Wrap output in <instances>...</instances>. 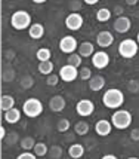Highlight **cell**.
Segmentation results:
<instances>
[{"mask_svg": "<svg viewBox=\"0 0 139 159\" xmlns=\"http://www.w3.org/2000/svg\"><path fill=\"white\" fill-rule=\"evenodd\" d=\"M102 104L110 110H118L124 104V92L118 88H110L102 94Z\"/></svg>", "mask_w": 139, "mask_h": 159, "instance_id": "6da1fadb", "label": "cell"}, {"mask_svg": "<svg viewBox=\"0 0 139 159\" xmlns=\"http://www.w3.org/2000/svg\"><path fill=\"white\" fill-rule=\"evenodd\" d=\"M111 124L112 126L116 128V129H120V131H123L126 128H129L133 122V116L132 113L129 110H126V109H118V110H114L111 116Z\"/></svg>", "mask_w": 139, "mask_h": 159, "instance_id": "7a4b0ae2", "label": "cell"}, {"mask_svg": "<svg viewBox=\"0 0 139 159\" xmlns=\"http://www.w3.org/2000/svg\"><path fill=\"white\" fill-rule=\"evenodd\" d=\"M31 14L27 12V11H24V9H19V11H16L12 14L11 16V25L15 28V30H18V31H22V30H28V28L31 27Z\"/></svg>", "mask_w": 139, "mask_h": 159, "instance_id": "3957f363", "label": "cell"}, {"mask_svg": "<svg viewBox=\"0 0 139 159\" xmlns=\"http://www.w3.org/2000/svg\"><path fill=\"white\" fill-rule=\"evenodd\" d=\"M22 113L30 119H36L39 118L43 113V103L36 97H30L27 98L24 104H22Z\"/></svg>", "mask_w": 139, "mask_h": 159, "instance_id": "277c9868", "label": "cell"}, {"mask_svg": "<svg viewBox=\"0 0 139 159\" xmlns=\"http://www.w3.org/2000/svg\"><path fill=\"white\" fill-rule=\"evenodd\" d=\"M138 51H139V45L135 39H124L118 45V54L124 60H132L133 57H136Z\"/></svg>", "mask_w": 139, "mask_h": 159, "instance_id": "5b68a950", "label": "cell"}, {"mask_svg": "<svg viewBox=\"0 0 139 159\" xmlns=\"http://www.w3.org/2000/svg\"><path fill=\"white\" fill-rule=\"evenodd\" d=\"M58 46H59V51H61V52L67 54V55H71V54H74L76 51H78V42H77V39L74 36L67 34L59 40Z\"/></svg>", "mask_w": 139, "mask_h": 159, "instance_id": "8992f818", "label": "cell"}, {"mask_svg": "<svg viewBox=\"0 0 139 159\" xmlns=\"http://www.w3.org/2000/svg\"><path fill=\"white\" fill-rule=\"evenodd\" d=\"M91 60H92V66L98 70L107 69V67L110 66V62H111V58H110V55H108V52H105L104 49L96 51Z\"/></svg>", "mask_w": 139, "mask_h": 159, "instance_id": "52a82bcc", "label": "cell"}, {"mask_svg": "<svg viewBox=\"0 0 139 159\" xmlns=\"http://www.w3.org/2000/svg\"><path fill=\"white\" fill-rule=\"evenodd\" d=\"M76 111L78 116H83V118L92 116L93 111H95V103L89 98H82L76 104Z\"/></svg>", "mask_w": 139, "mask_h": 159, "instance_id": "ba28073f", "label": "cell"}, {"mask_svg": "<svg viewBox=\"0 0 139 159\" xmlns=\"http://www.w3.org/2000/svg\"><path fill=\"white\" fill-rule=\"evenodd\" d=\"M64 24H65V27L68 28L70 31H78L80 28L83 27L84 20L83 16L80 15V12H71V14L67 15Z\"/></svg>", "mask_w": 139, "mask_h": 159, "instance_id": "9c48e42d", "label": "cell"}, {"mask_svg": "<svg viewBox=\"0 0 139 159\" xmlns=\"http://www.w3.org/2000/svg\"><path fill=\"white\" fill-rule=\"evenodd\" d=\"M59 77L61 80H64L65 83H71L74 82L77 77H78V69H76L74 66H70V64H65L59 69Z\"/></svg>", "mask_w": 139, "mask_h": 159, "instance_id": "30bf717a", "label": "cell"}, {"mask_svg": "<svg viewBox=\"0 0 139 159\" xmlns=\"http://www.w3.org/2000/svg\"><path fill=\"white\" fill-rule=\"evenodd\" d=\"M112 28H114V31L118 33V34H124L127 33L130 28H132V21L129 16H117L116 20H114V24H112Z\"/></svg>", "mask_w": 139, "mask_h": 159, "instance_id": "8fae6325", "label": "cell"}, {"mask_svg": "<svg viewBox=\"0 0 139 159\" xmlns=\"http://www.w3.org/2000/svg\"><path fill=\"white\" fill-rule=\"evenodd\" d=\"M95 132H96L99 137H107V135H110L112 132V124L111 120H108V119H99L96 120V124H95Z\"/></svg>", "mask_w": 139, "mask_h": 159, "instance_id": "7c38bea8", "label": "cell"}, {"mask_svg": "<svg viewBox=\"0 0 139 159\" xmlns=\"http://www.w3.org/2000/svg\"><path fill=\"white\" fill-rule=\"evenodd\" d=\"M112 43H114V34H112V33H110L108 30L99 31V33L96 34V45L101 49L110 48Z\"/></svg>", "mask_w": 139, "mask_h": 159, "instance_id": "4fadbf2b", "label": "cell"}, {"mask_svg": "<svg viewBox=\"0 0 139 159\" xmlns=\"http://www.w3.org/2000/svg\"><path fill=\"white\" fill-rule=\"evenodd\" d=\"M65 107H67V101H65V98L62 95L56 94L53 97H50V100H49V109L53 113H61V111L65 110Z\"/></svg>", "mask_w": 139, "mask_h": 159, "instance_id": "5bb4252c", "label": "cell"}, {"mask_svg": "<svg viewBox=\"0 0 139 159\" xmlns=\"http://www.w3.org/2000/svg\"><path fill=\"white\" fill-rule=\"evenodd\" d=\"M105 77L102 75H93L91 77V80H87V85H89V89L93 91V92H99L105 88Z\"/></svg>", "mask_w": 139, "mask_h": 159, "instance_id": "9a60e30c", "label": "cell"}, {"mask_svg": "<svg viewBox=\"0 0 139 159\" xmlns=\"http://www.w3.org/2000/svg\"><path fill=\"white\" fill-rule=\"evenodd\" d=\"M21 116H22V110L14 107V109H11V110L5 111L3 119H5V122H7L9 125H15V124H18V122L21 120Z\"/></svg>", "mask_w": 139, "mask_h": 159, "instance_id": "2e32d148", "label": "cell"}, {"mask_svg": "<svg viewBox=\"0 0 139 159\" xmlns=\"http://www.w3.org/2000/svg\"><path fill=\"white\" fill-rule=\"evenodd\" d=\"M28 36L33 40H40L44 36V25L40 24V22H33L31 27L28 28Z\"/></svg>", "mask_w": 139, "mask_h": 159, "instance_id": "e0dca14e", "label": "cell"}, {"mask_svg": "<svg viewBox=\"0 0 139 159\" xmlns=\"http://www.w3.org/2000/svg\"><path fill=\"white\" fill-rule=\"evenodd\" d=\"M96 51H95V45L92 43V42H82L80 45H78V54L83 57V58H92L93 54H95Z\"/></svg>", "mask_w": 139, "mask_h": 159, "instance_id": "ac0fdd59", "label": "cell"}, {"mask_svg": "<svg viewBox=\"0 0 139 159\" xmlns=\"http://www.w3.org/2000/svg\"><path fill=\"white\" fill-rule=\"evenodd\" d=\"M84 153H86V149L80 143H73L68 147V156L71 159H82L84 156Z\"/></svg>", "mask_w": 139, "mask_h": 159, "instance_id": "d6986e66", "label": "cell"}, {"mask_svg": "<svg viewBox=\"0 0 139 159\" xmlns=\"http://www.w3.org/2000/svg\"><path fill=\"white\" fill-rule=\"evenodd\" d=\"M73 129L76 132L78 137H83V135H87L89 131H91V125L87 124L86 120H77L74 126H73Z\"/></svg>", "mask_w": 139, "mask_h": 159, "instance_id": "ffe728a7", "label": "cell"}, {"mask_svg": "<svg viewBox=\"0 0 139 159\" xmlns=\"http://www.w3.org/2000/svg\"><path fill=\"white\" fill-rule=\"evenodd\" d=\"M14 107H15V98L12 95H9V94H3L2 98H0V109H2V111L5 113V111L14 109Z\"/></svg>", "mask_w": 139, "mask_h": 159, "instance_id": "44dd1931", "label": "cell"}, {"mask_svg": "<svg viewBox=\"0 0 139 159\" xmlns=\"http://www.w3.org/2000/svg\"><path fill=\"white\" fill-rule=\"evenodd\" d=\"M53 69H55V66H53L52 60H49V61H42V62H39V66H37L39 73L43 75V76H49V75H52V73H53Z\"/></svg>", "mask_w": 139, "mask_h": 159, "instance_id": "7402d4cb", "label": "cell"}, {"mask_svg": "<svg viewBox=\"0 0 139 159\" xmlns=\"http://www.w3.org/2000/svg\"><path fill=\"white\" fill-rule=\"evenodd\" d=\"M33 152H34V155L37 158H44V156H48L49 147L44 141H37L34 146V149H33Z\"/></svg>", "mask_w": 139, "mask_h": 159, "instance_id": "603a6c76", "label": "cell"}, {"mask_svg": "<svg viewBox=\"0 0 139 159\" xmlns=\"http://www.w3.org/2000/svg\"><path fill=\"white\" fill-rule=\"evenodd\" d=\"M112 16V12L108 9V7H101V9H98L96 12V21L98 22H108V21L111 20Z\"/></svg>", "mask_w": 139, "mask_h": 159, "instance_id": "cb8c5ba5", "label": "cell"}, {"mask_svg": "<svg viewBox=\"0 0 139 159\" xmlns=\"http://www.w3.org/2000/svg\"><path fill=\"white\" fill-rule=\"evenodd\" d=\"M36 139L34 137H24V139H21V141H19V147H21L24 152H31L33 149H34L36 146Z\"/></svg>", "mask_w": 139, "mask_h": 159, "instance_id": "d4e9b609", "label": "cell"}, {"mask_svg": "<svg viewBox=\"0 0 139 159\" xmlns=\"http://www.w3.org/2000/svg\"><path fill=\"white\" fill-rule=\"evenodd\" d=\"M19 86L22 89H31L34 86V77L31 75H22L19 77Z\"/></svg>", "mask_w": 139, "mask_h": 159, "instance_id": "484cf974", "label": "cell"}, {"mask_svg": "<svg viewBox=\"0 0 139 159\" xmlns=\"http://www.w3.org/2000/svg\"><path fill=\"white\" fill-rule=\"evenodd\" d=\"M67 64L74 66L76 69H80V67H82V64H83V57L80 55L78 52H74V54L68 55V58H67Z\"/></svg>", "mask_w": 139, "mask_h": 159, "instance_id": "4316f807", "label": "cell"}, {"mask_svg": "<svg viewBox=\"0 0 139 159\" xmlns=\"http://www.w3.org/2000/svg\"><path fill=\"white\" fill-rule=\"evenodd\" d=\"M50 57H52V52H50L49 48H40V49H37V52H36V58L39 60V62L49 61Z\"/></svg>", "mask_w": 139, "mask_h": 159, "instance_id": "83f0119b", "label": "cell"}, {"mask_svg": "<svg viewBox=\"0 0 139 159\" xmlns=\"http://www.w3.org/2000/svg\"><path fill=\"white\" fill-rule=\"evenodd\" d=\"M56 129L58 132H68L71 129V122H70V119L67 118H61L58 120V124H56Z\"/></svg>", "mask_w": 139, "mask_h": 159, "instance_id": "f1b7e54d", "label": "cell"}, {"mask_svg": "<svg viewBox=\"0 0 139 159\" xmlns=\"http://www.w3.org/2000/svg\"><path fill=\"white\" fill-rule=\"evenodd\" d=\"M48 156L50 159H61V156H62V147L61 146H52L50 149H49V153H48Z\"/></svg>", "mask_w": 139, "mask_h": 159, "instance_id": "f546056e", "label": "cell"}, {"mask_svg": "<svg viewBox=\"0 0 139 159\" xmlns=\"http://www.w3.org/2000/svg\"><path fill=\"white\" fill-rule=\"evenodd\" d=\"M126 89L127 92H130V94H138L139 92V80L138 79H130L127 85H126Z\"/></svg>", "mask_w": 139, "mask_h": 159, "instance_id": "4dcf8cb0", "label": "cell"}, {"mask_svg": "<svg viewBox=\"0 0 139 159\" xmlns=\"http://www.w3.org/2000/svg\"><path fill=\"white\" fill-rule=\"evenodd\" d=\"M2 79H3V82H12L15 79V70L12 67H7V70L5 69L2 71Z\"/></svg>", "mask_w": 139, "mask_h": 159, "instance_id": "1f68e13d", "label": "cell"}, {"mask_svg": "<svg viewBox=\"0 0 139 159\" xmlns=\"http://www.w3.org/2000/svg\"><path fill=\"white\" fill-rule=\"evenodd\" d=\"M5 141L7 143V146H14L16 144V143H19L21 140H19V135H18V132H7V135H6V139H5Z\"/></svg>", "mask_w": 139, "mask_h": 159, "instance_id": "d6a6232c", "label": "cell"}, {"mask_svg": "<svg viewBox=\"0 0 139 159\" xmlns=\"http://www.w3.org/2000/svg\"><path fill=\"white\" fill-rule=\"evenodd\" d=\"M92 76H93V75H92L91 67H80V70H78V77H80L82 80H91Z\"/></svg>", "mask_w": 139, "mask_h": 159, "instance_id": "836d02e7", "label": "cell"}, {"mask_svg": "<svg viewBox=\"0 0 139 159\" xmlns=\"http://www.w3.org/2000/svg\"><path fill=\"white\" fill-rule=\"evenodd\" d=\"M59 80H61L59 75H55V73L46 76V85H48V86H56V85L59 83Z\"/></svg>", "mask_w": 139, "mask_h": 159, "instance_id": "e575fe53", "label": "cell"}, {"mask_svg": "<svg viewBox=\"0 0 139 159\" xmlns=\"http://www.w3.org/2000/svg\"><path fill=\"white\" fill-rule=\"evenodd\" d=\"M16 159H37V156L34 155V152H22L16 156Z\"/></svg>", "mask_w": 139, "mask_h": 159, "instance_id": "d590c367", "label": "cell"}, {"mask_svg": "<svg viewBox=\"0 0 139 159\" xmlns=\"http://www.w3.org/2000/svg\"><path fill=\"white\" fill-rule=\"evenodd\" d=\"M130 140L135 141V143L139 141V128H132L130 129Z\"/></svg>", "mask_w": 139, "mask_h": 159, "instance_id": "8d00e7d4", "label": "cell"}, {"mask_svg": "<svg viewBox=\"0 0 139 159\" xmlns=\"http://www.w3.org/2000/svg\"><path fill=\"white\" fill-rule=\"evenodd\" d=\"M80 7H82V3H80V2H71V3H70V9H71L73 12H78Z\"/></svg>", "mask_w": 139, "mask_h": 159, "instance_id": "74e56055", "label": "cell"}, {"mask_svg": "<svg viewBox=\"0 0 139 159\" xmlns=\"http://www.w3.org/2000/svg\"><path fill=\"white\" fill-rule=\"evenodd\" d=\"M114 14L117 15V16H123V15H124V9H123V6L117 5V6L114 7Z\"/></svg>", "mask_w": 139, "mask_h": 159, "instance_id": "f35d334b", "label": "cell"}, {"mask_svg": "<svg viewBox=\"0 0 139 159\" xmlns=\"http://www.w3.org/2000/svg\"><path fill=\"white\" fill-rule=\"evenodd\" d=\"M6 128H5V126H0V139L2 140H5L6 139Z\"/></svg>", "mask_w": 139, "mask_h": 159, "instance_id": "ab89813d", "label": "cell"}, {"mask_svg": "<svg viewBox=\"0 0 139 159\" xmlns=\"http://www.w3.org/2000/svg\"><path fill=\"white\" fill-rule=\"evenodd\" d=\"M83 3L89 5V6H93V5H98V3H99V0H83Z\"/></svg>", "mask_w": 139, "mask_h": 159, "instance_id": "60d3db41", "label": "cell"}, {"mask_svg": "<svg viewBox=\"0 0 139 159\" xmlns=\"http://www.w3.org/2000/svg\"><path fill=\"white\" fill-rule=\"evenodd\" d=\"M101 159H118L116 155H111V153H107V155H104Z\"/></svg>", "mask_w": 139, "mask_h": 159, "instance_id": "b9f144b4", "label": "cell"}, {"mask_svg": "<svg viewBox=\"0 0 139 159\" xmlns=\"http://www.w3.org/2000/svg\"><path fill=\"white\" fill-rule=\"evenodd\" d=\"M139 0H126V5L127 6H135V5H138Z\"/></svg>", "mask_w": 139, "mask_h": 159, "instance_id": "7bdbcfd3", "label": "cell"}, {"mask_svg": "<svg viewBox=\"0 0 139 159\" xmlns=\"http://www.w3.org/2000/svg\"><path fill=\"white\" fill-rule=\"evenodd\" d=\"M5 55H6L5 58H6V60H9V61H11V60H14V57H12V55H14V52H12V51H7Z\"/></svg>", "mask_w": 139, "mask_h": 159, "instance_id": "ee69618b", "label": "cell"}, {"mask_svg": "<svg viewBox=\"0 0 139 159\" xmlns=\"http://www.w3.org/2000/svg\"><path fill=\"white\" fill-rule=\"evenodd\" d=\"M33 3H36V5H43V3H46L48 0H31Z\"/></svg>", "mask_w": 139, "mask_h": 159, "instance_id": "f6af8a7d", "label": "cell"}, {"mask_svg": "<svg viewBox=\"0 0 139 159\" xmlns=\"http://www.w3.org/2000/svg\"><path fill=\"white\" fill-rule=\"evenodd\" d=\"M136 42H138V45H139V31H138V36H136Z\"/></svg>", "mask_w": 139, "mask_h": 159, "instance_id": "bcb514c9", "label": "cell"}, {"mask_svg": "<svg viewBox=\"0 0 139 159\" xmlns=\"http://www.w3.org/2000/svg\"><path fill=\"white\" fill-rule=\"evenodd\" d=\"M127 159H139V158H136V156H130V158H127Z\"/></svg>", "mask_w": 139, "mask_h": 159, "instance_id": "7dc6e473", "label": "cell"}]
</instances>
